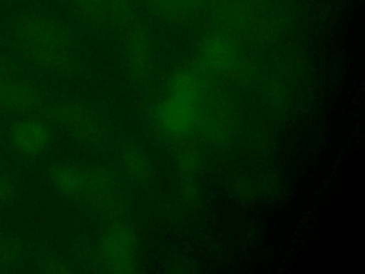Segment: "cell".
<instances>
[{
    "label": "cell",
    "mask_w": 365,
    "mask_h": 274,
    "mask_svg": "<svg viewBox=\"0 0 365 274\" xmlns=\"http://www.w3.org/2000/svg\"><path fill=\"white\" fill-rule=\"evenodd\" d=\"M16 51L29 64L47 71L63 70L70 57L68 36L58 20L40 10H26L11 24Z\"/></svg>",
    "instance_id": "6da1fadb"
},
{
    "label": "cell",
    "mask_w": 365,
    "mask_h": 274,
    "mask_svg": "<svg viewBox=\"0 0 365 274\" xmlns=\"http://www.w3.org/2000/svg\"><path fill=\"white\" fill-rule=\"evenodd\" d=\"M3 141L6 150L14 158L34 161L47 150L50 130L47 123L36 116H20L6 126Z\"/></svg>",
    "instance_id": "7a4b0ae2"
},
{
    "label": "cell",
    "mask_w": 365,
    "mask_h": 274,
    "mask_svg": "<svg viewBox=\"0 0 365 274\" xmlns=\"http://www.w3.org/2000/svg\"><path fill=\"white\" fill-rule=\"evenodd\" d=\"M40 101L36 84L13 70L9 61L0 56V110L26 113Z\"/></svg>",
    "instance_id": "3957f363"
},
{
    "label": "cell",
    "mask_w": 365,
    "mask_h": 274,
    "mask_svg": "<svg viewBox=\"0 0 365 274\" xmlns=\"http://www.w3.org/2000/svg\"><path fill=\"white\" fill-rule=\"evenodd\" d=\"M20 248L14 238L0 234V270H9L17 264Z\"/></svg>",
    "instance_id": "277c9868"
},
{
    "label": "cell",
    "mask_w": 365,
    "mask_h": 274,
    "mask_svg": "<svg viewBox=\"0 0 365 274\" xmlns=\"http://www.w3.org/2000/svg\"><path fill=\"white\" fill-rule=\"evenodd\" d=\"M17 194V180L6 168H0V207L9 206Z\"/></svg>",
    "instance_id": "5b68a950"
}]
</instances>
